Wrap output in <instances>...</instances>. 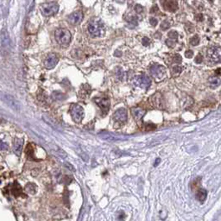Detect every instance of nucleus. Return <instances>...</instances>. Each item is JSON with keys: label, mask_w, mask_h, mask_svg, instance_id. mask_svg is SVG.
<instances>
[{"label": "nucleus", "mask_w": 221, "mask_h": 221, "mask_svg": "<svg viewBox=\"0 0 221 221\" xmlns=\"http://www.w3.org/2000/svg\"><path fill=\"white\" fill-rule=\"evenodd\" d=\"M87 30L89 34L94 37H100L105 35L106 29L103 22L98 18L92 19L87 26Z\"/></svg>", "instance_id": "f257e3e1"}, {"label": "nucleus", "mask_w": 221, "mask_h": 221, "mask_svg": "<svg viewBox=\"0 0 221 221\" xmlns=\"http://www.w3.org/2000/svg\"><path fill=\"white\" fill-rule=\"evenodd\" d=\"M55 37L56 42L61 46H68L71 42L72 35L70 31L67 29H57L55 32Z\"/></svg>", "instance_id": "f03ea898"}, {"label": "nucleus", "mask_w": 221, "mask_h": 221, "mask_svg": "<svg viewBox=\"0 0 221 221\" xmlns=\"http://www.w3.org/2000/svg\"><path fill=\"white\" fill-rule=\"evenodd\" d=\"M41 11L45 17L54 16L59 10V5L56 2H47L41 5Z\"/></svg>", "instance_id": "7ed1b4c3"}, {"label": "nucleus", "mask_w": 221, "mask_h": 221, "mask_svg": "<svg viewBox=\"0 0 221 221\" xmlns=\"http://www.w3.org/2000/svg\"><path fill=\"white\" fill-rule=\"evenodd\" d=\"M70 114L74 122L81 123L84 118V109L78 104H72L70 106Z\"/></svg>", "instance_id": "20e7f679"}, {"label": "nucleus", "mask_w": 221, "mask_h": 221, "mask_svg": "<svg viewBox=\"0 0 221 221\" xmlns=\"http://www.w3.org/2000/svg\"><path fill=\"white\" fill-rule=\"evenodd\" d=\"M150 73L151 75L156 79V81H160L163 80L166 76V68L162 65H158V64H153L150 67Z\"/></svg>", "instance_id": "39448f33"}, {"label": "nucleus", "mask_w": 221, "mask_h": 221, "mask_svg": "<svg viewBox=\"0 0 221 221\" xmlns=\"http://www.w3.org/2000/svg\"><path fill=\"white\" fill-rule=\"evenodd\" d=\"M0 99H2L7 106H9L10 108H12L13 110L19 111V109H20L19 103L17 102V99L10 94L0 92Z\"/></svg>", "instance_id": "423d86ee"}, {"label": "nucleus", "mask_w": 221, "mask_h": 221, "mask_svg": "<svg viewBox=\"0 0 221 221\" xmlns=\"http://www.w3.org/2000/svg\"><path fill=\"white\" fill-rule=\"evenodd\" d=\"M133 83L138 86V87H141L143 89H148L150 85H151V81L149 79V77L147 75H136L135 76V78L133 79Z\"/></svg>", "instance_id": "0eeeda50"}, {"label": "nucleus", "mask_w": 221, "mask_h": 221, "mask_svg": "<svg viewBox=\"0 0 221 221\" xmlns=\"http://www.w3.org/2000/svg\"><path fill=\"white\" fill-rule=\"evenodd\" d=\"M206 54H207V56H208V58L211 61L215 62V63H219L220 61L221 51L219 47L210 48H208Z\"/></svg>", "instance_id": "6e6552de"}, {"label": "nucleus", "mask_w": 221, "mask_h": 221, "mask_svg": "<svg viewBox=\"0 0 221 221\" xmlns=\"http://www.w3.org/2000/svg\"><path fill=\"white\" fill-rule=\"evenodd\" d=\"M149 100V103H150V105H151L152 106L155 107V108L162 109L163 106H164L163 98H162V94H160V93H156V94L151 95Z\"/></svg>", "instance_id": "1a4fd4ad"}, {"label": "nucleus", "mask_w": 221, "mask_h": 221, "mask_svg": "<svg viewBox=\"0 0 221 221\" xmlns=\"http://www.w3.org/2000/svg\"><path fill=\"white\" fill-rule=\"evenodd\" d=\"M94 101L100 107V109L103 111V114L106 115L110 109V99L108 98H94Z\"/></svg>", "instance_id": "9d476101"}, {"label": "nucleus", "mask_w": 221, "mask_h": 221, "mask_svg": "<svg viewBox=\"0 0 221 221\" xmlns=\"http://www.w3.org/2000/svg\"><path fill=\"white\" fill-rule=\"evenodd\" d=\"M58 61H59V58H58L57 55L52 53V54H49L46 56L43 63H44V66L47 69H53L57 65Z\"/></svg>", "instance_id": "9b49d317"}, {"label": "nucleus", "mask_w": 221, "mask_h": 221, "mask_svg": "<svg viewBox=\"0 0 221 221\" xmlns=\"http://www.w3.org/2000/svg\"><path fill=\"white\" fill-rule=\"evenodd\" d=\"M113 119L116 122L119 123H123L127 121V111L124 108H120L114 112Z\"/></svg>", "instance_id": "f8f14e48"}, {"label": "nucleus", "mask_w": 221, "mask_h": 221, "mask_svg": "<svg viewBox=\"0 0 221 221\" xmlns=\"http://www.w3.org/2000/svg\"><path fill=\"white\" fill-rule=\"evenodd\" d=\"M82 19H83V13L81 11H75L68 17V21L73 25H77L81 23Z\"/></svg>", "instance_id": "ddd939ff"}, {"label": "nucleus", "mask_w": 221, "mask_h": 221, "mask_svg": "<svg viewBox=\"0 0 221 221\" xmlns=\"http://www.w3.org/2000/svg\"><path fill=\"white\" fill-rule=\"evenodd\" d=\"M162 4L164 10L170 12H174L178 9V4L176 1H162Z\"/></svg>", "instance_id": "4468645a"}, {"label": "nucleus", "mask_w": 221, "mask_h": 221, "mask_svg": "<svg viewBox=\"0 0 221 221\" xmlns=\"http://www.w3.org/2000/svg\"><path fill=\"white\" fill-rule=\"evenodd\" d=\"M23 139L17 137L14 141V152L17 156H20L23 150Z\"/></svg>", "instance_id": "2eb2a0df"}, {"label": "nucleus", "mask_w": 221, "mask_h": 221, "mask_svg": "<svg viewBox=\"0 0 221 221\" xmlns=\"http://www.w3.org/2000/svg\"><path fill=\"white\" fill-rule=\"evenodd\" d=\"M145 114V111L142 108H139V107H136V108H133L132 109V115L133 117L135 118L136 120H140L144 115Z\"/></svg>", "instance_id": "dca6fc26"}, {"label": "nucleus", "mask_w": 221, "mask_h": 221, "mask_svg": "<svg viewBox=\"0 0 221 221\" xmlns=\"http://www.w3.org/2000/svg\"><path fill=\"white\" fill-rule=\"evenodd\" d=\"M207 196V191L204 188H200V190L196 193V199L199 200L200 202H204Z\"/></svg>", "instance_id": "f3484780"}, {"label": "nucleus", "mask_w": 221, "mask_h": 221, "mask_svg": "<svg viewBox=\"0 0 221 221\" xmlns=\"http://www.w3.org/2000/svg\"><path fill=\"white\" fill-rule=\"evenodd\" d=\"M100 136H102L104 139H110V140H119V139H125V136H114L110 133H106V134H99Z\"/></svg>", "instance_id": "a211bd4d"}, {"label": "nucleus", "mask_w": 221, "mask_h": 221, "mask_svg": "<svg viewBox=\"0 0 221 221\" xmlns=\"http://www.w3.org/2000/svg\"><path fill=\"white\" fill-rule=\"evenodd\" d=\"M208 82L211 87L215 88V87H217V86L219 85V84H220V80H219V78H218V77L213 76L209 78Z\"/></svg>", "instance_id": "6ab92c4d"}, {"label": "nucleus", "mask_w": 221, "mask_h": 221, "mask_svg": "<svg viewBox=\"0 0 221 221\" xmlns=\"http://www.w3.org/2000/svg\"><path fill=\"white\" fill-rule=\"evenodd\" d=\"M12 193H13V195H15L16 197L18 195H20L22 194L21 187H20V186L17 184V181L14 183V186H13L12 187Z\"/></svg>", "instance_id": "aec40b11"}, {"label": "nucleus", "mask_w": 221, "mask_h": 221, "mask_svg": "<svg viewBox=\"0 0 221 221\" xmlns=\"http://www.w3.org/2000/svg\"><path fill=\"white\" fill-rule=\"evenodd\" d=\"M200 42V36H199L198 35H194L190 39V44L193 45V46H197V45H199Z\"/></svg>", "instance_id": "412c9836"}, {"label": "nucleus", "mask_w": 221, "mask_h": 221, "mask_svg": "<svg viewBox=\"0 0 221 221\" xmlns=\"http://www.w3.org/2000/svg\"><path fill=\"white\" fill-rule=\"evenodd\" d=\"M36 186L35 184H32V183H29L27 186H26V190L29 192L30 194H34L35 193V188H36Z\"/></svg>", "instance_id": "4be33fe9"}, {"label": "nucleus", "mask_w": 221, "mask_h": 221, "mask_svg": "<svg viewBox=\"0 0 221 221\" xmlns=\"http://www.w3.org/2000/svg\"><path fill=\"white\" fill-rule=\"evenodd\" d=\"M181 71H182V67H181L179 65L174 66L172 68V74L173 75H178V74H180L181 73Z\"/></svg>", "instance_id": "5701e85b"}, {"label": "nucleus", "mask_w": 221, "mask_h": 221, "mask_svg": "<svg viewBox=\"0 0 221 221\" xmlns=\"http://www.w3.org/2000/svg\"><path fill=\"white\" fill-rule=\"evenodd\" d=\"M116 74H117V78L122 81L123 80V76H124V73H123V69L121 68H116Z\"/></svg>", "instance_id": "b1692460"}, {"label": "nucleus", "mask_w": 221, "mask_h": 221, "mask_svg": "<svg viewBox=\"0 0 221 221\" xmlns=\"http://www.w3.org/2000/svg\"><path fill=\"white\" fill-rule=\"evenodd\" d=\"M169 39L171 40H173V41H176V39L178 38V33L175 31V30H171L169 32Z\"/></svg>", "instance_id": "393cba45"}, {"label": "nucleus", "mask_w": 221, "mask_h": 221, "mask_svg": "<svg viewBox=\"0 0 221 221\" xmlns=\"http://www.w3.org/2000/svg\"><path fill=\"white\" fill-rule=\"evenodd\" d=\"M169 27H170L169 22L167 21V20H164V21L162 22V23H161V29H162V30H168V29H169Z\"/></svg>", "instance_id": "a878e982"}, {"label": "nucleus", "mask_w": 221, "mask_h": 221, "mask_svg": "<svg viewBox=\"0 0 221 221\" xmlns=\"http://www.w3.org/2000/svg\"><path fill=\"white\" fill-rule=\"evenodd\" d=\"M166 45L168 46L169 48H174L175 46V44H176V42L175 41H173V40H171V39H168V40H166Z\"/></svg>", "instance_id": "bb28decb"}, {"label": "nucleus", "mask_w": 221, "mask_h": 221, "mask_svg": "<svg viewBox=\"0 0 221 221\" xmlns=\"http://www.w3.org/2000/svg\"><path fill=\"white\" fill-rule=\"evenodd\" d=\"M181 55H174L173 56V61H174V63H180L181 61Z\"/></svg>", "instance_id": "cd10ccee"}, {"label": "nucleus", "mask_w": 221, "mask_h": 221, "mask_svg": "<svg viewBox=\"0 0 221 221\" xmlns=\"http://www.w3.org/2000/svg\"><path fill=\"white\" fill-rule=\"evenodd\" d=\"M142 43H143L144 46L147 47V46H149V44H150V40L148 37H144L143 40H142Z\"/></svg>", "instance_id": "c85d7f7f"}, {"label": "nucleus", "mask_w": 221, "mask_h": 221, "mask_svg": "<svg viewBox=\"0 0 221 221\" xmlns=\"http://www.w3.org/2000/svg\"><path fill=\"white\" fill-rule=\"evenodd\" d=\"M149 23H150V24H151V25L155 27V26L157 25L158 22H157V20L155 18V17H150V18H149Z\"/></svg>", "instance_id": "c756f323"}, {"label": "nucleus", "mask_w": 221, "mask_h": 221, "mask_svg": "<svg viewBox=\"0 0 221 221\" xmlns=\"http://www.w3.org/2000/svg\"><path fill=\"white\" fill-rule=\"evenodd\" d=\"M135 10H136V13H141L143 10H144V8H143V6L140 5V4H136V7H135Z\"/></svg>", "instance_id": "7c9ffc66"}, {"label": "nucleus", "mask_w": 221, "mask_h": 221, "mask_svg": "<svg viewBox=\"0 0 221 221\" xmlns=\"http://www.w3.org/2000/svg\"><path fill=\"white\" fill-rule=\"evenodd\" d=\"M202 60H203V56H202L201 54H199V55H197V57L195 58V62L196 63H201Z\"/></svg>", "instance_id": "2f4dec72"}, {"label": "nucleus", "mask_w": 221, "mask_h": 221, "mask_svg": "<svg viewBox=\"0 0 221 221\" xmlns=\"http://www.w3.org/2000/svg\"><path fill=\"white\" fill-rule=\"evenodd\" d=\"M0 149H1V150H6V149H8L7 144L3 143L2 141H0Z\"/></svg>", "instance_id": "473e14b6"}, {"label": "nucleus", "mask_w": 221, "mask_h": 221, "mask_svg": "<svg viewBox=\"0 0 221 221\" xmlns=\"http://www.w3.org/2000/svg\"><path fill=\"white\" fill-rule=\"evenodd\" d=\"M158 11H159V9H158L156 4H155L153 7L151 8V10H150V13H151V14H156V13L158 12Z\"/></svg>", "instance_id": "72a5a7b5"}, {"label": "nucleus", "mask_w": 221, "mask_h": 221, "mask_svg": "<svg viewBox=\"0 0 221 221\" xmlns=\"http://www.w3.org/2000/svg\"><path fill=\"white\" fill-rule=\"evenodd\" d=\"M185 55H186L187 58H192L193 55H194V52L191 51V50H187V51H186V53H185Z\"/></svg>", "instance_id": "f704fd0d"}, {"label": "nucleus", "mask_w": 221, "mask_h": 221, "mask_svg": "<svg viewBox=\"0 0 221 221\" xmlns=\"http://www.w3.org/2000/svg\"><path fill=\"white\" fill-rule=\"evenodd\" d=\"M195 19L197 21H203V19H204V17H203V15L202 14H198V15H196L195 16Z\"/></svg>", "instance_id": "c9c22d12"}, {"label": "nucleus", "mask_w": 221, "mask_h": 221, "mask_svg": "<svg viewBox=\"0 0 221 221\" xmlns=\"http://www.w3.org/2000/svg\"><path fill=\"white\" fill-rule=\"evenodd\" d=\"M124 218H125V214L123 213V212H121V214H119V221H123L124 219Z\"/></svg>", "instance_id": "e433bc0d"}, {"label": "nucleus", "mask_w": 221, "mask_h": 221, "mask_svg": "<svg viewBox=\"0 0 221 221\" xmlns=\"http://www.w3.org/2000/svg\"><path fill=\"white\" fill-rule=\"evenodd\" d=\"M155 37L157 39H161L162 35H161V33H159V32H156V35H155Z\"/></svg>", "instance_id": "4c0bfd02"}, {"label": "nucleus", "mask_w": 221, "mask_h": 221, "mask_svg": "<svg viewBox=\"0 0 221 221\" xmlns=\"http://www.w3.org/2000/svg\"><path fill=\"white\" fill-rule=\"evenodd\" d=\"M160 162H161V160H160V158H156V162L154 163V166H155V167H156V166H157L158 163H160Z\"/></svg>", "instance_id": "58836bf2"}]
</instances>
